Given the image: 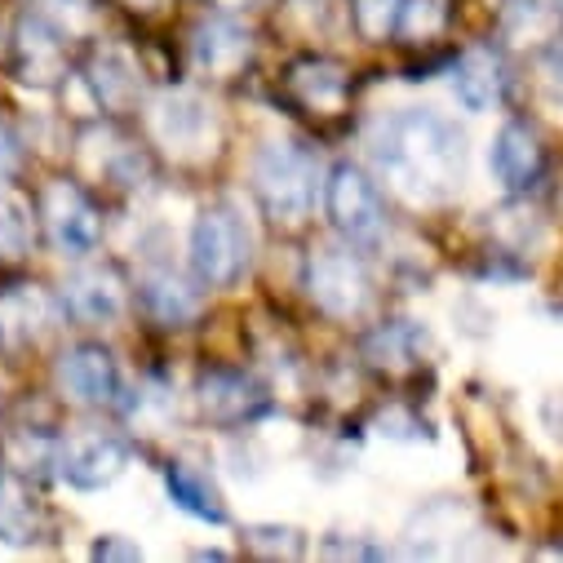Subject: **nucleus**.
Segmentation results:
<instances>
[{"instance_id": "nucleus-1", "label": "nucleus", "mask_w": 563, "mask_h": 563, "mask_svg": "<svg viewBox=\"0 0 563 563\" xmlns=\"http://www.w3.org/2000/svg\"><path fill=\"white\" fill-rule=\"evenodd\" d=\"M368 147L377 174L408 205H449L466 183V133L431 107L386 115Z\"/></svg>"}, {"instance_id": "nucleus-2", "label": "nucleus", "mask_w": 563, "mask_h": 563, "mask_svg": "<svg viewBox=\"0 0 563 563\" xmlns=\"http://www.w3.org/2000/svg\"><path fill=\"white\" fill-rule=\"evenodd\" d=\"M253 191L271 222L302 227L316 209V196L324 191L320 161L302 143H266L253 161Z\"/></svg>"}, {"instance_id": "nucleus-3", "label": "nucleus", "mask_w": 563, "mask_h": 563, "mask_svg": "<svg viewBox=\"0 0 563 563\" xmlns=\"http://www.w3.org/2000/svg\"><path fill=\"white\" fill-rule=\"evenodd\" d=\"M253 262V235L231 205L200 209L191 227V275L205 289H231Z\"/></svg>"}, {"instance_id": "nucleus-4", "label": "nucleus", "mask_w": 563, "mask_h": 563, "mask_svg": "<svg viewBox=\"0 0 563 563\" xmlns=\"http://www.w3.org/2000/svg\"><path fill=\"white\" fill-rule=\"evenodd\" d=\"M147 129L178 161H205L218 147V115L196 89H161L147 107Z\"/></svg>"}, {"instance_id": "nucleus-5", "label": "nucleus", "mask_w": 563, "mask_h": 563, "mask_svg": "<svg viewBox=\"0 0 563 563\" xmlns=\"http://www.w3.org/2000/svg\"><path fill=\"white\" fill-rule=\"evenodd\" d=\"M324 213H329L333 231H338L346 244H377L382 231H386L382 191H377V183H373L360 165H351V161H342V165L329 169V178H324Z\"/></svg>"}, {"instance_id": "nucleus-6", "label": "nucleus", "mask_w": 563, "mask_h": 563, "mask_svg": "<svg viewBox=\"0 0 563 563\" xmlns=\"http://www.w3.org/2000/svg\"><path fill=\"white\" fill-rule=\"evenodd\" d=\"M302 289H307V298H311L324 316H333V320H351V316H360V311L368 307V298H373V279H368L364 262H360L351 249L329 244V249H316V253L307 257Z\"/></svg>"}, {"instance_id": "nucleus-7", "label": "nucleus", "mask_w": 563, "mask_h": 563, "mask_svg": "<svg viewBox=\"0 0 563 563\" xmlns=\"http://www.w3.org/2000/svg\"><path fill=\"white\" fill-rule=\"evenodd\" d=\"M41 222H45V235L49 244L63 253V257H89L98 244H102V218H98V205L67 178H54L41 196Z\"/></svg>"}, {"instance_id": "nucleus-8", "label": "nucleus", "mask_w": 563, "mask_h": 563, "mask_svg": "<svg viewBox=\"0 0 563 563\" xmlns=\"http://www.w3.org/2000/svg\"><path fill=\"white\" fill-rule=\"evenodd\" d=\"M58 386L67 399L85 404V408H129V390H124V373L115 364V355L98 342H76L63 360H58Z\"/></svg>"}, {"instance_id": "nucleus-9", "label": "nucleus", "mask_w": 563, "mask_h": 563, "mask_svg": "<svg viewBox=\"0 0 563 563\" xmlns=\"http://www.w3.org/2000/svg\"><path fill=\"white\" fill-rule=\"evenodd\" d=\"M196 404H200L205 421H213V427H249V421H257L271 408V395L253 373L209 368L196 382Z\"/></svg>"}, {"instance_id": "nucleus-10", "label": "nucleus", "mask_w": 563, "mask_h": 563, "mask_svg": "<svg viewBox=\"0 0 563 563\" xmlns=\"http://www.w3.org/2000/svg\"><path fill=\"white\" fill-rule=\"evenodd\" d=\"M58 302L80 324H115L124 316V307H129V289H124V279H120L115 266L85 262V266L67 271Z\"/></svg>"}, {"instance_id": "nucleus-11", "label": "nucleus", "mask_w": 563, "mask_h": 563, "mask_svg": "<svg viewBox=\"0 0 563 563\" xmlns=\"http://www.w3.org/2000/svg\"><path fill=\"white\" fill-rule=\"evenodd\" d=\"M124 466H129V449L115 435H71L58 444V457H54L58 479H67L80 493H98L115 484Z\"/></svg>"}, {"instance_id": "nucleus-12", "label": "nucleus", "mask_w": 563, "mask_h": 563, "mask_svg": "<svg viewBox=\"0 0 563 563\" xmlns=\"http://www.w3.org/2000/svg\"><path fill=\"white\" fill-rule=\"evenodd\" d=\"M67 71V41L45 14H23L14 27V76L23 85L49 89Z\"/></svg>"}, {"instance_id": "nucleus-13", "label": "nucleus", "mask_w": 563, "mask_h": 563, "mask_svg": "<svg viewBox=\"0 0 563 563\" xmlns=\"http://www.w3.org/2000/svg\"><path fill=\"white\" fill-rule=\"evenodd\" d=\"M85 89L93 93V102L102 111H115V115L133 111L137 98H143V67L120 45H98L85 58Z\"/></svg>"}, {"instance_id": "nucleus-14", "label": "nucleus", "mask_w": 563, "mask_h": 563, "mask_svg": "<svg viewBox=\"0 0 563 563\" xmlns=\"http://www.w3.org/2000/svg\"><path fill=\"white\" fill-rule=\"evenodd\" d=\"M58 311H63V302H54L41 285H10V289H0V342H5L10 351L41 342L54 329Z\"/></svg>"}, {"instance_id": "nucleus-15", "label": "nucleus", "mask_w": 563, "mask_h": 563, "mask_svg": "<svg viewBox=\"0 0 563 563\" xmlns=\"http://www.w3.org/2000/svg\"><path fill=\"white\" fill-rule=\"evenodd\" d=\"M249 58H253V32L244 23L222 19V14L196 23V32H191V63L200 71H209V76H235Z\"/></svg>"}, {"instance_id": "nucleus-16", "label": "nucleus", "mask_w": 563, "mask_h": 563, "mask_svg": "<svg viewBox=\"0 0 563 563\" xmlns=\"http://www.w3.org/2000/svg\"><path fill=\"white\" fill-rule=\"evenodd\" d=\"M488 165L497 174V183L506 191H528L537 178H541V143H537V133L519 120L501 124L497 137H493V152H488Z\"/></svg>"}, {"instance_id": "nucleus-17", "label": "nucleus", "mask_w": 563, "mask_h": 563, "mask_svg": "<svg viewBox=\"0 0 563 563\" xmlns=\"http://www.w3.org/2000/svg\"><path fill=\"white\" fill-rule=\"evenodd\" d=\"M289 93L320 115H333L351 98V71L338 58H302L289 67Z\"/></svg>"}, {"instance_id": "nucleus-18", "label": "nucleus", "mask_w": 563, "mask_h": 563, "mask_svg": "<svg viewBox=\"0 0 563 563\" xmlns=\"http://www.w3.org/2000/svg\"><path fill=\"white\" fill-rule=\"evenodd\" d=\"M200 279L174 271V266H161V271H147L143 285H137V298H143L147 316L161 320V324H187L196 311H200Z\"/></svg>"}, {"instance_id": "nucleus-19", "label": "nucleus", "mask_w": 563, "mask_h": 563, "mask_svg": "<svg viewBox=\"0 0 563 563\" xmlns=\"http://www.w3.org/2000/svg\"><path fill=\"white\" fill-rule=\"evenodd\" d=\"M453 93L466 111H493L506 98V63L497 49H466L453 67Z\"/></svg>"}, {"instance_id": "nucleus-20", "label": "nucleus", "mask_w": 563, "mask_h": 563, "mask_svg": "<svg viewBox=\"0 0 563 563\" xmlns=\"http://www.w3.org/2000/svg\"><path fill=\"white\" fill-rule=\"evenodd\" d=\"M165 493H169V501H174L183 515H191V519H200V523H213V528L227 523L222 493H218L213 479H209L205 471H196L191 462H169V466H165Z\"/></svg>"}, {"instance_id": "nucleus-21", "label": "nucleus", "mask_w": 563, "mask_h": 563, "mask_svg": "<svg viewBox=\"0 0 563 563\" xmlns=\"http://www.w3.org/2000/svg\"><path fill=\"white\" fill-rule=\"evenodd\" d=\"M421 346H427L421 329H417L412 320H395V324H386V329H377V333L368 338V360H373L377 368L399 373V368H412V364L421 360Z\"/></svg>"}, {"instance_id": "nucleus-22", "label": "nucleus", "mask_w": 563, "mask_h": 563, "mask_svg": "<svg viewBox=\"0 0 563 563\" xmlns=\"http://www.w3.org/2000/svg\"><path fill=\"white\" fill-rule=\"evenodd\" d=\"M404 0H351V19L364 41H386L399 32Z\"/></svg>"}, {"instance_id": "nucleus-23", "label": "nucleus", "mask_w": 563, "mask_h": 563, "mask_svg": "<svg viewBox=\"0 0 563 563\" xmlns=\"http://www.w3.org/2000/svg\"><path fill=\"white\" fill-rule=\"evenodd\" d=\"M444 19H449L444 0H404L399 36H408V41H431V36H440Z\"/></svg>"}, {"instance_id": "nucleus-24", "label": "nucleus", "mask_w": 563, "mask_h": 563, "mask_svg": "<svg viewBox=\"0 0 563 563\" xmlns=\"http://www.w3.org/2000/svg\"><path fill=\"white\" fill-rule=\"evenodd\" d=\"M244 537H249V545H253L257 554H285V559H298V554L307 550V541H302L298 528H279V523H253V528H244Z\"/></svg>"}, {"instance_id": "nucleus-25", "label": "nucleus", "mask_w": 563, "mask_h": 563, "mask_svg": "<svg viewBox=\"0 0 563 563\" xmlns=\"http://www.w3.org/2000/svg\"><path fill=\"white\" fill-rule=\"evenodd\" d=\"M32 240V218L19 200L0 196V257H19Z\"/></svg>"}, {"instance_id": "nucleus-26", "label": "nucleus", "mask_w": 563, "mask_h": 563, "mask_svg": "<svg viewBox=\"0 0 563 563\" xmlns=\"http://www.w3.org/2000/svg\"><path fill=\"white\" fill-rule=\"evenodd\" d=\"M382 435H390V440H421V435H427V427H421L412 412L390 408V412H382Z\"/></svg>"}, {"instance_id": "nucleus-27", "label": "nucleus", "mask_w": 563, "mask_h": 563, "mask_svg": "<svg viewBox=\"0 0 563 563\" xmlns=\"http://www.w3.org/2000/svg\"><path fill=\"white\" fill-rule=\"evenodd\" d=\"M19 165H23V143H19V133L5 120H0V183L14 178Z\"/></svg>"}, {"instance_id": "nucleus-28", "label": "nucleus", "mask_w": 563, "mask_h": 563, "mask_svg": "<svg viewBox=\"0 0 563 563\" xmlns=\"http://www.w3.org/2000/svg\"><path fill=\"white\" fill-rule=\"evenodd\" d=\"M49 5H54V14L67 23V32H71V27H89L93 14H98L93 0H49Z\"/></svg>"}, {"instance_id": "nucleus-29", "label": "nucleus", "mask_w": 563, "mask_h": 563, "mask_svg": "<svg viewBox=\"0 0 563 563\" xmlns=\"http://www.w3.org/2000/svg\"><path fill=\"white\" fill-rule=\"evenodd\" d=\"M541 85L550 89L554 102H563V45H554V49L545 54V63H541Z\"/></svg>"}, {"instance_id": "nucleus-30", "label": "nucleus", "mask_w": 563, "mask_h": 563, "mask_svg": "<svg viewBox=\"0 0 563 563\" xmlns=\"http://www.w3.org/2000/svg\"><path fill=\"white\" fill-rule=\"evenodd\" d=\"M541 421H545V431L563 444V390L545 395V404H541Z\"/></svg>"}, {"instance_id": "nucleus-31", "label": "nucleus", "mask_w": 563, "mask_h": 563, "mask_svg": "<svg viewBox=\"0 0 563 563\" xmlns=\"http://www.w3.org/2000/svg\"><path fill=\"white\" fill-rule=\"evenodd\" d=\"M89 554H93V559H143V550H137V545H124V541H115V537L93 541Z\"/></svg>"}, {"instance_id": "nucleus-32", "label": "nucleus", "mask_w": 563, "mask_h": 563, "mask_svg": "<svg viewBox=\"0 0 563 563\" xmlns=\"http://www.w3.org/2000/svg\"><path fill=\"white\" fill-rule=\"evenodd\" d=\"M129 5H133V10H156L161 0H129Z\"/></svg>"}, {"instance_id": "nucleus-33", "label": "nucleus", "mask_w": 563, "mask_h": 563, "mask_svg": "<svg viewBox=\"0 0 563 563\" xmlns=\"http://www.w3.org/2000/svg\"><path fill=\"white\" fill-rule=\"evenodd\" d=\"M5 488H10V484H5V479H0V506H5Z\"/></svg>"}, {"instance_id": "nucleus-34", "label": "nucleus", "mask_w": 563, "mask_h": 563, "mask_svg": "<svg viewBox=\"0 0 563 563\" xmlns=\"http://www.w3.org/2000/svg\"><path fill=\"white\" fill-rule=\"evenodd\" d=\"M222 5H244V0H222Z\"/></svg>"}, {"instance_id": "nucleus-35", "label": "nucleus", "mask_w": 563, "mask_h": 563, "mask_svg": "<svg viewBox=\"0 0 563 563\" xmlns=\"http://www.w3.org/2000/svg\"><path fill=\"white\" fill-rule=\"evenodd\" d=\"M554 10H559V14H563V0H559V5H554Z\"/></svg>"}]
</instances>
